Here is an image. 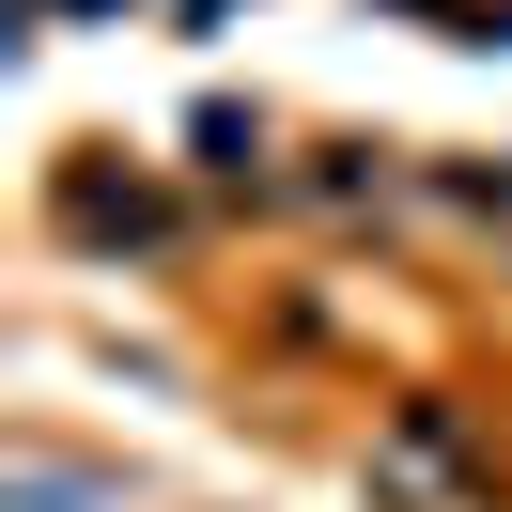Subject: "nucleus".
Here are the masks:
<instances>
[{
	"label": "nucleus",
	"mask_w": 512,
	"mask_h": 512,
	"mask_svg": "<svg viewBox=\"0 0 512 512\" xmlns=\"http://www.w3.org/2000/svg\"><path fill=\"white\" fill-rule=\"evenodd\" d=\"M63 233H94V249H109V233H125V249H156V187H109V171H63Z\"/></svg>",
	"instance_id": "nucleus-1"
}]
</instances>
